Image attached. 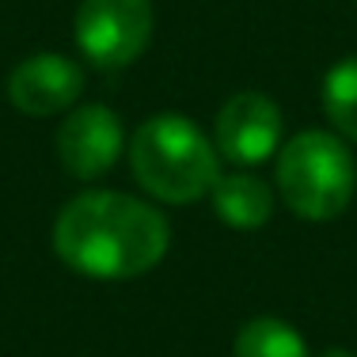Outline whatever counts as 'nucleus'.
Segmentation results:
<instances>
[{"label": "nucleus", "instance_id": "2", "mask_svg": "<svg viewBox=\"0 0 357 357\" xmlns=\"http://www.w3.org/2000/svg\"><path fill=\"white\" fill-rule=\"evenodd\" d=\"M220 152L217 144L190 122L186 114H152L149 122L137 126L130 144L133 175L152 198L186 206L213 190L220 178Z\"/></svg>", "mask_w": 357, "mask_h": 357}, {"label": "nucleus", "instance_id": "5", "mask_svg": "<svg viewBox=\"0 0 357 357\" xmlns=\"http://www.w3.org/2000/svg\"><path fill=\"white\" fill-rule=\"evenodd\" d=\"M122 144H126V130H122V118L114 114L103 103H88V107H76L61 126H57V160L73 178H99L107 175L110 167L118 164L122 156Z\"/></svg>", "mask_w": 357, "mask_h": 357}, {"label": "nucleus", "instance_id": "9", "mask_svg": "<svg viewBox=\"0 0 357 357\" xmlns=\"http://www.w3.org/2000/svg\"><path fill=\"white\" fill-rule=\"evenodd\" d=\"M232 354L236 357H312L301 331L289 327L285 319H270V316L243 323L232 342Z\"/></svg>", "mask_w": 357, "mask_h": 357}, {"label": "nucleus", "instance_id": "8", "mask_svg": "<svg viewBox=\"0 0 357 357\" xmlns=\"http://www.w3.org/2000/svg\"><path fill=\"white\" fill-rule=\"evenodd\" d=\"M209 198H213L217 217L228 228H243V232L262 228L270 220V213H274V190L251 172L220 175L213 190H209Z\"/></svg>", "mask_w": 357, "mask_h": 357}, {"label": "nucleus", "instance_id": "4", "mask_svg": "<svg viewBox=\"0 0 357 357\" xmlns=\"http://www.w3.org/2000/svg\"><path fill=\"white\" fill-rule=\"evenodd\" d=\"M152 0H80L76 46L99 69H126L152 42Z\"/></svg>", "mask_w": 357, "mask_h": 357}, {"label": "nucleus", "instance_id": "10", "mask_svg": "<svg viewBox=\"0 0 357 357\" xmlns=\"http://www.w3.org/2000/svg\"><path fill=\"white\" fill-rule=\"evenodd\" d=\"M323 110L342 137L357 141V57H342L323 76Z\"/></svg>", "mask_w": 357, "mask_h": 357}, {"label": "nucleus", "instance_id": "3", "mask_svg": "<svg viewBox=\"0 0 357 357\" xmlns=\"http://www.w3.org/2000/svg\"><path fill=\"white\" fill-rule=\"evenodd\" d=\"M278 190L304 220H331L354 202L357 164L335 133L304 130L278 152Z\"/></svg>", "mask_w": 357, "mask_h": 357}, {"label": "nucleus", "instance_id": "7", "mask_svg": "<svg viewBox=\"0 0 357 357\" xmlns=\"http://www.w3.org/2000/svg\"><path fill=\"white\" fill-rule=\"evenodd\" d=\"M84 91V69L65 54H35L8 76V99L31 118H50L69 110Z\"/></svg>", "mask_w": 357, "mask_h": 357}, {"label": "nucleus", "instance_id": "1", "mask_svg": "<svg viewBox=\"0 0 357 357\" xmlns=\"http://www.w3.org/2000/svg\"><path fill=\"white\" fill-rule=\"evenodd\" d=\"M172 228L160 209L122 190H88L54 220V251L96 282L141 278L167 255Z\"/></svg>", "mask_w": 357, "mask_h": 357}, {"label": "nucleus", "instance_id": "11", "mask_svg": "<svg viewBox=\"0 0 357 357\" xmlns=\"http://www.w3.org/2000/svg\"><path fill=\"white\" fill-rule=\"evenodd\" d=\"M319 357H357L354 350H346V346H331V350H323Z\"/></svg>", "mask_w": 357, "mask_h": 357}, {"label": "nucleus", "instance_id": "6", "mask_svg": "<svg viewBox=\"0 0 357 357\" xmlns=\"http://www.w3.org/2000/svg\"><path fill=\"white\" fill-rule=\"evenodd\" d=\"M282 141V110L262 91H240L217 114L213 144L232 164H262Z\"/></svg>", "mask_w": 357, "mask_h": 357}]
</instances>
